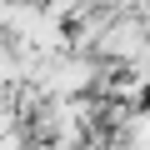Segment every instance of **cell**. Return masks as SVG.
Instances as JSON below:
<instances>
[{"mask_svg":"<svg viewBox=\"0 0 150 150\" xmlns=\"http://www.w3.org/2000/svg\"><path fill=\"white\" fill-rule=\"evenodd\" d=\"M10 5H25V0H10Z\"/></svg>","mask_w":150,"mask_h":150,"instance_id":"6da1fadb","label":"cell"}]
</instances>
